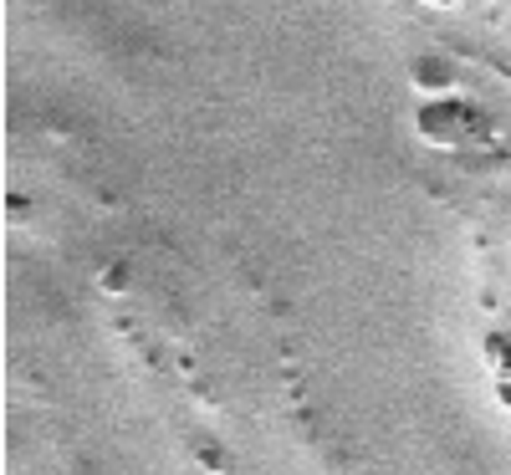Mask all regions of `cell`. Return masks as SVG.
<instances>
[{"label": "cell", "mask_w": 511, "mask_h": 475, "mask_svg": "<svg viewBox=\"0 0 511 475\" xmlns=\"http://www.w3.org/2000/svg\"><path fill=\"white\" fill-rule=\"evenodd\" d=\"M461 118H471V108H461V103L450 97V103H430V108L419 112V128H425V139H435V143H461L465 139Z\"/></svg>", "instance_id": "obj_1"}, {"label": "cell", "mask_w": 511, "mask_h": 475, "mask_svg": "<svg viewBox=\"0 0 511 475\" xmlns=\"http://www.w3.org/2000/svg\"><path fill=\"white\" fill-rule=\"evenodd\" d=\"M415 82L425 87V93H450V87L461 82V72H455L450 57H419V62H415Z\"/></svg>", "instance_id": "obj_2"}, {"label": "cell", "mask_w": 511, "mask_h": 475, "mask_svg": "<svg viewBox=\"0 0 511 475\" xmlns=\"http://www.w3.org/2000/svg\"><path fill=\"white\" fill-rule=\"evenodd\" d=\"M435 5H455V0H435Z\"/></svg>", "instance_id": "obj_3"}]
</instances>
